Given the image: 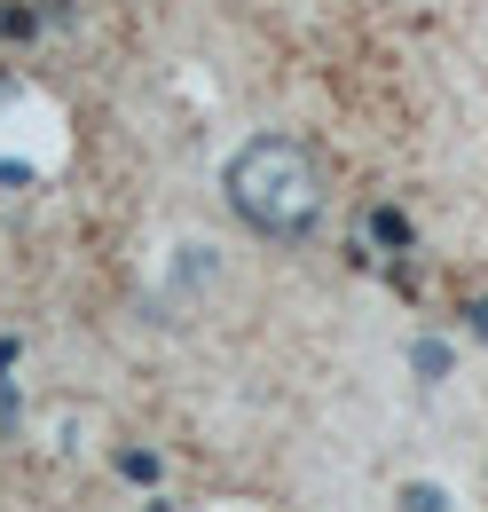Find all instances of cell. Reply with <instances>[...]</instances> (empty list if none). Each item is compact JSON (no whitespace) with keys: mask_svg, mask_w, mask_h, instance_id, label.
<instances>
[{"mask_svg":"<svg viewBox=\"0 0 488 512\" xmlns=\"http://www.w3.org/2000/svg\"><path fill=\"white\" fill-rule=\"evenodd\" d=\"M229 205L260 237H307L323 221V174L300 142L284 134H252L237 158H229Z\"/></svg>","mask_w":488,"mask_h":512,"instance_id":"6da1fadb","label":"cell"},{"mask_svg":"<svg viewBox=\"0 0 488 512\" xmlns=\"http://www.w3.org/2000/svg\"><path fill=\"white\" fill-rule=\"evenodd\" d=\"M402 512H449V497H441L433 481H410V489H402Z\"/></svg>","mask_w":488,"mask_h":512,"instance_id":"277c9868","label":"cell"},{"mask_svg":"<svg viewBox=\"0 0 488 512\" xmlns=\"http://www.w3.org/2000/svg\"><path fill=\"white\" fill-rule=\"evenodd\" d=\"M410 363H418L426 379H449V363H457V355H449L441 339H418V347H410Z\"/></svg>","mask_w":488,"mask_h":512,"instance_id":"3957f363","label":"cell"},{"mask_svg":"<svg viewBox=\"0 0 488 512\" xmlns=\"http://www.w3.org/2000/svg\"><path fill=\"white\" fill-rule=\"evenodd\" d=\"M465 316H473V339H488V300H473Z\"/></svg>","mask_w":488,"mask_h":512,"instance_id":"ba28073f","label":"cell"},{"mask_svg":"<svg viewBox=\"0 0 488 512\" xmlns=\"http://www.w3.org/2000/svg\"><path fill=\"white\" fill-rule=\"evenodd\" d=\"M370 237H378V245H394V253H402V245H410V221H402V213H394V205H378V213H370Z\"/></svg>","mask_w":488,"mask_h":512,"instance_id":"7a4b0ae2","label":"cell"},{"mask_svg":"<svg viewBox=\"0 0 488 512\" xmlns=\"http://www.w3.org/2000/svg\"><path fill=\"white\" fill-rule=\"evenodd\" d=\"M119 473H126V481H158V457H150V449H126Z\"/></svg>","mask_w":488,"mask_h":512,"instance_id":"5b68a950","label":"cell"},{"mask_svg":"<svg viewBox=\"0 0 488 512\" xmlns=\"http://www.w3.org/2000/svg\"><path fill=\"white\" fill-rule=\"evenodd\" d=\"M16 418H24V410H16V386L0 379V434H16Z\"/></svg>","mask_w":488,"mask_h":512,"instance_id":"52a82bcc","label":"cell"},{"mask_svg":"<svg viewBox=\"0 0 488 512\" xmlns=\"http://www.w3.org/2000/svg\"><path fill=\"white\" fill-rule=\"evenodd\" d=\"M32 24H40V16H32V8H0V40H24V32H32Z\"/></svg>","mask_w":488,"mask_h":512,"instance_id":"8992f818","label":"cell"}]
</instances>
